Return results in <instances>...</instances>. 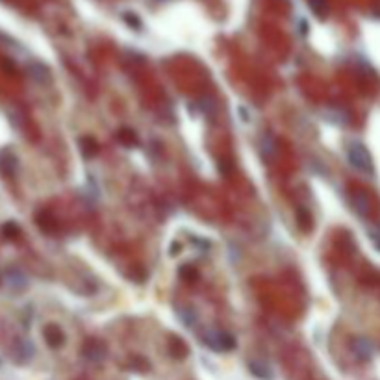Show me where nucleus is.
<instances>
[{
	"label": "nucleus",
	"instance_id": "1",
	"mask_svg": "<svg viewBox=\"0 0 380 380\" xmlns=\"http://www.w3.org/2000/svg\"><path fill=\"white\" fill-rule=\"evenodd\" d=\"M347 159L349 164L355 167V169L362 171L365 175H371L373 173V159H371V154L367 152L362 143H350L349 149H347Z\"/></svg>",
	"mask_w": 380,
	"mask_h": 380
},
{
	"label": "nucleus",
	"instance_id": "2",
	"mask_svg": "<svg viewBox=\"0 0 380 380\" xmlns=\"http://www.w3.org/2000/svg\"><path fill=\"white\" fill-rule=\"evenodd\" d=\"M202 341L217 352H228V350L236 349V338L225 330H208L202 336Z\"/></svg>",
	"mask_w": 380,
	"mask_h": 380
},
{
	"label": "nucleus",
	"instance_id": "3",
	"mask_svg": "<svg viewBox=\"0 0 380 380\" xmlns=\"http://www.w3.org/2000/svg\"><path fill=\"white\" fill-rule=\"evenodd\" d=\"M17 169H19L17 156L10 149L0 150V175L4 178H13L17 175Z\"/></svg>",
	"mask_w": 380,
	"mask_h": 380
},
{
	"label": "nucleus",
	"instance_id": "4",
	"mask_svg": "<svg viewBox=\"0 0 380 380\" xmlns=\"http://www.w3.org/2000/svg\"><path fill=\"white\" fill-rule=\"evenodd\" d=\"M82 356L89 362H100L106 356V343L100 339H88L82 347Z\"/></svg>",
	"mask_w": 380,
	"mask_h": 380
},
{
	"label": "nucleus",
	"instance_id": "5",
	"mask_svg": "<svg viewBox=\"0 0 380 380\" xmlns=\"http://www.w3.org/2000/svg\"><path fill=\"white\" fill-rule=\"evenodd\" d=\"M43 338H45L46 345L52 347V349H58V347H62V345L65 343V334H63V330L54 323H48L45 329H43Z\"/></svg>",
	"mask_w": 380,
	"mask_h": 380
},
{
	"label": "nucleus",
	"instance_id": "6",
	"mask_svg": "<svg viewBox=\"0 0 380 380\" xmlns=\"http://www.w3.org/2000/svg\"><path fill=\"white\" fill-rule=\"evenodd\" d=\"M258 147H260V154L263 159H273L277 156V143L271 134H262L258 138Z\"/></svg>",
	"mask_w": 380,
	"mask_h": 380
},
{
	"label": "nucleus",
	"instance_id": "7",
	"mask_svg": "<svg viewBox=\"0 0 380 380\" xmlns=\"http://www.w3.org/2000/svg\"><path fill=\"white\" fill-rule=\"evenodd\" d=\"M350 347H352V352L356 355V358L364 360V362H367V360L373 358V345H371L369 339L356 338L355 341L350 343Z\"/></svg>",
	"mask_w": 380,
	"mask_h": 380
},
{
	"label": "nucleus",
	"instance_id": "8",
	"mask_svg": "<svg viewBox=\"0 0 380 380\" xmlns=\"http://www.w3.org/2000/svg\"><path fill=\"white\" fill-rule=\"evenodd\" d=\"M176 315H178V319L187 329H195L197 324H199V313L195 312V308H191V306L178 304L176 306Z\"/></svg>",
	"mask_w": 380,
	"mask_h": 380
},
{
	"label": "nucleus",
	"instance_id": "9",
	"mask_svg": "<svg viewBox=\"0 0 380 380\" xmlns=\"http://www.w3.org/2000/svg\"><path fill=\"white\" fill-rule=\"evenodd\" d=\"M249 371H251L254 376H258V378L273 380L271 367H269L265 362H262V360H252V362H249Z\"/></svg>",
	"mask_w": 380,
	"mask_h": 380
},
{
	"label": "nucleus",
	"instance_id": "10",
	"mask_svg": "<svg viewBox=\"0 0 380 380\" xmlns=\"http://www.w3.org/2000/svg\"><path fill=\"white\" fill-rule=\"evenodd\" d=\"M28 74H30L37 84H48L50 82V72L43 63H30L28 65Z\"/></svg>",
	"mask_w": 380,
	"mask_h": 380
},
{
	"label": "nucleus",
	"instance_id": "11",
	"mask_svg": "<svg viewBox=\"0 0 380 380\" xmlns=\"http://www.w3.org/2000/svg\"><path fill=\"white\" fill-rule=\"evenodd\" d=\"M34 345H32L30 339H24V338H19L15 341V355L17 358L21 360V362H26V360H30L32 356H34Z\"/></svg>",
	"mask_w": 380,
	"mask_h": 380
},
{
	"label": "nucleus",
	"instance_id": "12",
	"mask_svg": "<svg viewBox=\"0 0 380 380\" xmlns=\"http://www.w3.org/2000/svg\"><path fill=\"white\" fill-rule=\"evenodd\" d=\"M6 280H8V284H10L11 288L15 289L26 288V277L19 269H10V271L6 273Z\"/></svg>",
	"mask_w": 380,
	"mask_h": 380
},
{
	"label": "nucleus",
	"instance_id": "13",
	"mask_svg": "<svg viewBox=\"0 0 380 380\" xmlns=\"http://www.w3.org/2000/svg\"><path fill=\"white\" fill-rule=\"evenodd\" d=\"M169 352L175 356V358H184V356L187 355V347H185V343L180 338H171L169 339Z\"/></svg>",
	"mask_w": 380,
	"mask_h": 380
},
{
	"label": "nucleus",
	"instance_id": "14",
	"mask_svg": "<svg viewBox=\"0 0 380 380\" xmlns=\"http://www.w3.org/2000/svg\"><path fill=\"white\" fill-rule=\"evenodd\" d=\"M37 225L41 226L45 232H52L56 228V221H54V217H52L48 211H41V213L37 215Z\"/></svg>",
	"mask_w": 380,
	"mask_h": 380
},
{
	"label": "nucleus",
	"instance_id": "15",
	"mask_svg": "<svg viewBox=\"0 0 380 380\" xmlns=\"http://www.w3.org/2000/svg\"><path fill=\"white\" fill-rule=\"evenodd\" d=\"M199 106H201L202 113H204L206 117H210V119L215 117V113H217V102H213V98H210V97L201 98V102H199Z\"/></svg>",
	"mask_w": 380,
	"mask_h": 380
},
{
	"label": "nucleus",
	"instance_id": "16",
	"mask_svg": "<svg viewBox=\"0 0 380 380\" xmlns=\"http://www.w3.org/2000/svg\"><path fill=\"white\" fill-rule=\"evenodd\" d=\"M308 6H310V10L317 17H324L329 13V4H327V0H308Z\"/></svg>",
	"mask_w": 380,
	"mask_h": 380
},
{
	"label": "nucleus",
	"instance_id": "17",
	"mask_svg": "<svg viewBox=\"0 0 380 380\" xmlns=\"http://www.w3.org/2000/svg\"><path fill=\"white\" fill-rule=\"evenodd\" d=\"M117 139L121 141V143L128 145V147H132V145L138 143V135H135V132H134V130H128V128L119 130Z\"/></svg>",
	"mask_w": 380,
	"mask_h": 380
},
{
	"label": "nucleus",
	"instance_id": "18",
	"mask_svg": "<svg viewBox=\"0 0 380 380\" xmlns=\"http://www.w3.org/2000/svg\"><path fill=\"white\" fill-rule=\"evenodd\" d=\"M2 236H4L6 239H17V237L21 236V228L13 221L6 223V225H2Z\"/></svg>",
	"mask_w": 380,
	"mask_h": 380
},
{
	"label": "nucleus",
	"instance_id": "19",
	"mask_svg": "<svg viewBox=\"0 0 380 380\" xmlns=\"http://www.w3.org/2000/svg\"><path fill=\"white\" fill-rule=\"evenodd\" d=\"M367 204H369V202H367L364 193H356V195L352 197V206H355V210L358 211L360 215H365V213H367V208H369Z\"/></svg>",
	"mask_w": 380,
	"mask_h": 380
},
{
	"label": "nucleus",
	"instance_id": "20",
	"mask_svg": "<svg viewBox=\"0 0 380 380\" xmlns=\"http://www.w3.org/2000/svg\"><path fill=\"white\" fill-rule=\"evenodd\" d=\"M297 221H298V226L303 228V230H308L310 226H312V217H310V213L304 208H298L297 210Z\"/></svg>",
	"mask_w": 380,
	"mask_h": 380
},
{
	"label": "nucleus",
	"instance_id": "21",
	"mask_svg": "<svg viewBox=\"0 0 380 380\" xmlns=\"http://www.w3.org/2000/svg\"><path fill=\"white\" fill-rule=\"evenodd\" d=\"M178 275L184 278V280H191V278H197V271L191 267V265H184V267H180Z\"/></svg>",
	"mask_w": 380,
	"mask_h": 380
},
{
	"label": "nucleus",
	"instance_id": "22",
	"mask_svg": "<svg viewBox=\"0 0 380 380\" xmlns=\"http://www.w3.org/2000/svg\"><path fill=\"white\" fill-rule=\"evenodd\" d=\"M123 17H124V21L128 22L130 26H134L135 30H139V28H141V21L138 19V15H134V13H124Z\"/></svg>",
	"mask_w": 380,
	"mask_h": 380
}]
</instances>
